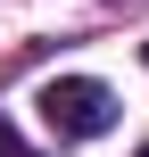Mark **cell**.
<instances>
[{"label":"cell","instance_id":"cell-4","mask_svg":"<svg viewBox=\"0 0 149 157\" xmlns=\"http://www.w3.org/2000/svg\"><path fill=\"white\" fill-rule=\"evenodd\" d=\"M141 58H149V50H141Z\"/></svg>","mask_w":149,"mask_h":157},{"label":"cell","instance_id":"cell-1","mask_svg":"<svg viewBox=\"0 0 149 157\" xmlns=\"http://www.w3.org/2000/svg\"><path fill=\"white\" fill-rule=\"evenodd\" d=\"M33 108H41V124H50L58 141H100V132L116 124V91L91 83V75H50Z\"/></svg>","mask_w":149,"mask_h":157},{"label":"cell","instance_id":"cell-2","mask_svg":"<svg viewBox=\"0 0 149 157\" xmlns=\"http://www.w3.org/2000/svg\"><path fill=\"white\" fill-rule=\"evenodd\" d=\"M0 157H33V149H25V132H17L8 116H0Z\"/></svg>","mask_w":149,"mask_h":157},{"label":"cell","instance_id":"cell-3","mask_svg":"<svg viewBox=\"0 0 149 157\" xmlns=\"http://www.w3.org/2000/svg\"><path fill=\"white\" fill-rule=\"evenodd\" d=\"M133 157H149V149H133Z\"/></svg>","mask_w":149,"mask_h":157}]
</instances>
